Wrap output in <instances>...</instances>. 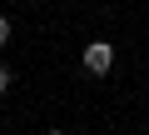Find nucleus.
Segmentation results:
<instances>
[{
    "mask_svg": "<svg viewBox=\"0 0 149 135\" xmlns=\"http://www.w3.org/2000/svg\"><path fill=\"white\" fill-rule=\"evenodd\" d=\"M5 90H10V70L0 65V95H5Z\"/></svg>",
    "mask_w": 149,
    "mask_h": 135,
    "instance_id": "7ed1b4c3",
    "label": "nucleus"
},
{
    "mask_svg": "<svg viewBox=\"0 0 149 135\" xmlns=\"http://www.w3.org/2000/svg\"><path fill=\"white\" fill-rule=\"evenodd\" d=\"M109 65H114V45L109 40H90L85 45V70L90 75H109Z\"/></svg>",
    "mask_w": 149,
    "mask_h": 135,
    "instance_id": "f257e3e1",
    "label": "nucleus"
},
{
    "mask_svg": "<svg viewBox=\"0 0 149 135\" xmlns=\"http://www.w3.org/2000/svg\"><path fill=\"white\" fill-rule=\"evenodd\" d=\"M5 45H10V20L0 15V50H5Z\"/></svg>",
    "mask_w": 149,
    "mask_h": 135,
    "instance_id": "f03ea898",
    "label": "nucleus"
},
{
    "mask_svg": "<svg viewBox=\"0 0 149 135\" xmlns=\"http://www.w3.org/2000/svg\"><path fill=\"white\" fill-rule=\"evenodd\" d=\"M45 135H70V130H45Z\"/></svg>",
    "mask_w": 149,
    "mask_h": 135,
    "instance_id": "20e7f679",
    "label": "nucleus"
}]
</instances>
